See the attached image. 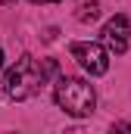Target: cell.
<instances>
[{
	"instance_id": "cell-1",
	"label": "cell",
	"mask_w": 131,
	"mask_h": 134,
	"mask_svg": "<svg viewBox=\"0 0 131 134\" xmlns=\"http://www.w3.org/2000/svg\"><path fill=\"white\" fill-rule=\"evenodd\" d=\"M53 63H47V66H37V59L34 56H19L16 59V66L6 72V78H3V94L9 97V100H28L34 97L37 91H41V84L47 81V75L53 72Z\"/></svg>"
},
{
	"instance_id": "cell-2",
	"label": "cell",
	"mask_w": 131,
	"mask_h": 134,
	"mask_svg": "<svg viewBox=\"0 0 131 134\" xmlns=\"http://www.w3.org/2000/svg\"><path fill=\"white\" fill-rule=\"evenodd\" d=\"M53 100H56V106L63 109L66 115L84 119V115L94 112L97 94H94V87H91L88 81H81V78H59L56 87H53Z\"/></svg>"
},
{
	"instance_id": "cell-3",
	"label": "cell",
	"mask_w": 131,
	"mask_h": 134,
	"mask_svg": "<svg viewBox=\"0 0 131 134\" xmlns=\"http://www.w3.org/2000/svg\"><path fill=\"white\" fill-rule=\"evenodd\" d=\"M72 56L78 59V66L84 69L88 75H106L109 69V53L103 44H94V41H75L72 47Z\"/></svg>"
},
{
	"instance_id": "cell-4",
	"label": "cell",
	"mask_w": 131,
	"mask_h": 134,
	"mask_svg": "<svg viewBox=\"0 0 131 134\" xmlns=\"http://www.w3.org/2000/svg\"><path fill=\"white\" fill-rule=\"evenodd\" d=\"M103 41H106V47L112 50V53H125L128 50V19L119 13V16H112L106 25H103Z\"/></svg>"
},
{
	"instance_id": "cell-5",
	"label": "cell",
	"mask_w": 131,
	"mask_h": 134,
	"mask_svg": "<svg viewBox=\"0 0 131 134\" xmlns=\"http://www.w3.org/2000/svg\"><path fill=\"white\" fill-rule=\"evenodd\" d=\"M75 16H78V22H94V19L100 16V3L97 0H81Z\"/></svg>"
},
{
	"instance_id": "cell-6",
	"label": "cell",
	"mask_w": 131,
	"mask_h": 134,
	"mask_svg": "<svg viewBox=\"0 0 131 134\" xmlns=\"http://www.w3.org/2000/svg\"><path fill=\"white\" fill-rule=\"evenodd\" d=\"M31 3H59V0H31Z\"/></svg>"
},
{
	"instance_id": "cell-7",
	"label": "cell",
	"mask_w": 131,
	"mask_h": 134,
	"mask_svg": "<svg viewBox=\"0 0 131 134\" xmlns=\"http://www.w3.org/2000/svg\"><path fill=\"white\" fill-rule=\"evenodd\" d=\"M0 69H3V53H0Z\"/></svg>"
},
{
	"instance_id": "cell-8",
	"label": "cell",
	"mask_w": 131,
	"mask_h": 134,
	"mask_svg": "<svg viewBox=\"0 0 131 134\" xmlns=\"http://www.w3.org/2000/svg\"><path fill=\"white\" fill-rule=\"evenodd\" d=\"M0 3H13V0H0Z\"/></svg>"
}]
</instances>
